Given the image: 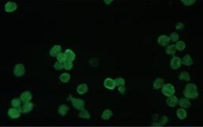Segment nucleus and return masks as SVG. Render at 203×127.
Listing matches in <instances>:
<instances>
[{
    "mask_svg": "<svg viewBox=\"0 0 203 127\" xmlns=\"http://www.w3.org/2000/svg\"><path fill=\"white\" fill-rule=\"evenodd\" d=\"M183 95L186 99H194L198 97V87L194 84L189 83L185 86L183 91Z\"/></svg>",
    "mask_w": 203,
    "mask_h": 127,
    "instance_id": "1",
    "label": "nucleus"
},
{
    "mask_svg": "<svg viewBox=\"0 0 203 127\" xmlns=\"http://www.w3.org/2000/svg\"><path fill=\"white\" fill-rule=\"evenodd\" d=\"M162 93L164 95L167 97H170L171 95H175V88L174 87L173 84H164V85L161 88Z\"/></svg>",
    "mask_w": 203,
    "mask_h": 127,
    "instance_id": "2",
    "label": "nucleus"
},
{
    "mask_svg": "<svg viewBox=\"0 0 203 127\" xmlns=\"http://www.w3.org/2000/svg\"><path fill=\"white\" fill-rule=\"evenodd\" d=\"M14 75L18 78H21L25 75L26 72V67L23 63H17L14 68Z\"/></svg>",
    "mask_w": 203,
    "mask_h": 127,
    "instance_id": "3",
    "label": "nucleus"
},
{
    "mask_svg": "<svg viewBox=\"0 0 203 127\" xmlns=\"http://www.w3.org/2000/svg\"><path fill=\"white\" fill-rule=\"evenodd\" d=\"M71 102L73 107L76 110H83L85 107V102L83 99H79V98H72L71 97Z\"/></svg>",
    "mask_w": 203,
    "mask_h": 127,
    "instance_id": "4",
    "label": "nucleus"
},
{
    "mask_svg": "<svg viewBox=\"0 0 203 127\" xmlns=\"http://www.w3.org/2000/svg\"><path fill=\"white\" fill-rule=\"evenodd\" d=\"M21 114H22V111L20 110V108H14V107L10 108L7 112L8 116L12 119H16V118H20Z\"/></svg>",
    "mask_w": 203,
    "mask_h": 127,
    "instance_id": "5",
    "label": "nucleus"
},
{
    "mask_svg": "<svg viewBox=\"0 0 203 127\" xmlns=\"http://www.w3.org/2000/svg\"><path fill=\"white\" fill-rule=\"evenodd\" d=\"M103 85H104V87L106 89H109V90L110 91L114 90V89H115V87H116L114 80L112 79V78H110V77H107V78H106L105 80H104Z\"/></svg>",
    "mask_w": 203,
    "mask_h": 127,
    "instance_id": "6",
    "label": "nucleus"
},
{
    "mask_svg": "<svg viewBox=\"0 0 203 127\" xmlns=\"http://www.w3.org/2000/svg\"><path fill=\"white\" fill-rule=\"evenodd\" d=\"M181 64H182V63H181V59L179 57H177V56H175V57L171 60L170 66L174 70H176L178 68H179Z\"/></svg>",
    "mask_w": 203,
    "mask_h": 127,
    "instance_id": "7",
    "label": "nucleus"
},
{
    "mask_svg": "<svg viewBox=\"0 0 203 127\" xmlns=\"http://www.w3.org/2000/svg\"><path fill=\"white\" fill-rule=\"evenodd\" d=\"M170 37L167 35H160L157 39L158 44L161 46H167L170 43Z\"/></svg>",
    "mask_w": 203,
    "mask_h": 127,
    "instance_id": "8",
    "label": "nucleus"
},
{
    "mask_svg": "<svg viewBox=\"0 0 203 127\" xmlns=\"http://www.w3.org/2000/svg\"><path fill=\"white\" fill-rule=\"evenodd\" d=\"M32 97H33V95H32V93L30 92V91H23L22 93L20 95V99L24 103L30 102L31 99H32Z\"/></svg>",
    "mask_w": 203,
    "mask_h": 127,
    "instance_id": "9",
    "label": "nucleus"
},
{
    "mask_svg": "<svg viewBox=\"0 0 203 127\" xmlns=\"http://www.w3.org/2000/svg\"><path fill=\"white\" fill-rule=\"evenodd\" d=\"M33 107H34V105H33V103L28 102V103H23V105H22V107H20V110L22 111V113H29V112L33 110Z\"/></svg>",
    "mask_w": 203,
    "mask_h": 127,
    "instance_id": "10",
    "label": "nucleus"
},
{
    "mask_svg": "<svg viewBox=\"0 0 203 127\" xmlns=\"http://www.w3.org/2000/svg\"><path fill=\"white\" fill-rule=\"evenodd\" d=\"M61 49H62V48H61V46H60V45H53V46L50 49L49 54H50V56H52V57H56L60 53H62V52H61Z\"/></svg>",
    "mask_w": 203,
    "mask_h": 127,
    "instance_id": "11",
    "label": "nucleus"
},
{
    "mask_svg": "<svg viewBox=\"0 0 203 127\" xmlns=\"http://www.w3.org/2000/svg\"><path fill=\"white\" fill-rule=\"evenodd\" d=\"M178 104L180 106L181 108H183V109H187V108H190L191 107V103H190V99H186V98H182L179 99L178 100Z\"/></svg>",
    "mask_w": 203,
    "mask_h": 127,
    "instance_id": "12",
    "label": "nucleus"
},
{
    "mask_svg": "<svg viewBox=\"0 0 203 127\" xmlns=\"http://www.w3.org/2000/svg\"><path fill=\"white\" fill-rule=\"evenodd\" d=\"M17 9V4L14 2H7L4 5V10L7 12H13Z\"/></svg>",
    "mask_w": 203,
    "mask_h": 127,
    "instance_id": "13",
    "label": "nucleus"
},
{
    "mask_svg": "<svg viewBox=\"0 0 203 127\" xmlns=\"http://www.w3.org/2000/svg\"><path fill=\"white\" fill-rule=\"evenodd\" d=\"M68 110H69V107L67 105V104H61V105L58 107L57 111H58V114H59L60 116L64 117V116L67 115L68 112Z\"/></svg>",
    "mask_w": 203,
    "mask_h": 127,
    "instance_id": "14",
    "label": "nucleus"
},
{
    "mask_svg": "<svg viewBox=\"0 0 203 127\" xmlns=\"http://www.w3.org/2000/svg\"><path fill=\"white\" fill-rule=\"evenodd\" d=\"M178 98L175 95H171L170 97H167L166 100V103L168 107H175L178 104Z\"/></svg>",
    "mask_w": 203,
    "mask_h": 127,
    "instance_id": "15",
    "label": "nucleus"
},
{
    "mask_svg": "<svg viewBox=\"0 0 203 127\" xmlns=\"http://www.w3.org/2000/svg\"><path fill=\"white\" fill-rule=\"evenodd\" d=\"M181 63L186 65V66H190L194 63V60L192 59V57H190V55L189 54H186L182 59H181Z\"/></svg>",
    "mask_w": 203,
    "mask_h": 127,
    "instance_id": "16",
    "label": "nucleus"
},
{
    "mask_svg": "<svg viewBox=\"0 0 203 127\" xmlns=\"http://www.w3.org/2000/svg\"><path fill=\"white\" fill-rule=\"evenodd\" d=\"M77 93L79 95H84L88 91V86L87 84H80L78 85V87L76 88Z\"/></svg>",
    "mask_w": 203,
    "mask_h": 127,
    "instance_id": "17",
    "label": "nucleus"
},
{
    "mask_svg": "<svg viewBox=\"0 0 203 127\" xmlns=\"http://www.w3.org/2000/svg\"><path fill=\"white\" fill-rule=\"evenodd\" d=\"M164 85V80L162 78H156L153 82V88L155 90L161 89Z\"/></svg>",
    "mask_w": 203,
    "mask_h": 127,
    "instance_id": "18",
    "label": "nucleus"
},
{
    "mask_svg": "<svg viewBox=\"0 0 203 127\" xmlns=\"http://www.w3.org/2000/svg\"><path fill=\"white\" fill-rule=\"evenodd\" d=\"M176 115L179 119L183 120L187 117V110H186V109H183V108H179L176 110Z\"/></svg>",
    "mask_w": 203,
    "mask_h": 127,
    "instance_id": "19",
    "label": "nucleus"
},
{
    "mask_svg": "<svg viewBox=\"0 0 203 127\" xmlns=\"http://www.w3.org/2000/svg\"><path fill=\"white\" fill-rule=\"evenodd\" d=\"M64 53H65L66 57H67V60H68V61H71V62H72L73 60H75V54L72 49H67L65 50V52H64Z\"/></svg>",
    "mask_w": 203,
    "mask_h": 127,
    "instance_id": "20",
    "label": "nucleus"
},
{
    "mask_svg": "<svg viewBox=\"0 0 203 127\" xmlns=\"http://www.w3.org/2000/svg\"><path fill=\"white\" fill-rule=\"evenodd\" d=\"M175 47L176 50L182 52L186 49V43L184 42L183 41H176V43L175 44Z\"/></svg>",
    "mask_w": 203,
    "mask_h": 127,
    "instance_id": "21",
    "label": "nucleus"
},
{
    "mask_svg": "<svg viewBox=\"0 0 203 127\" xmlns=\"http://www.w3.org/2000/svg\"><path fill=\"white\" fill-rule=\"evenodd\" d=\"M179 80H180L190 81V75L188 72H187V71H183V72H181L180 74H179Z\"/></svg>",
    "mask_w": 203,
    "mask_h": 127,
    "instance_id": "22",
    "label": "nucleus"
},
{
    "mask_svg": "<svg viewBox=\"0 0 203 127\" xmlns=\"http://www.w3.org/2000/svg\"><path fill=\"white\" fill-rule=\"evenodd\" d=\"M112 116H113V111L111 110H110V109H106L102 112L101 117L104 120H108Z\"/></svg>",
    "mask_w": 203,
    "mask_h": 127,
    "instance_id": "23",
    "label": "nucleus"
},
{
    "mask_svg": "<svg viewBox=\"0 0 203 127\" xmlns=\"http://www.w3.org/2000/svg\"><path fill=\"white\" fill-rule=\"evenodd\" d=\"M78 116H79L80 118H85V119H90V118H91V114L89 113L87 110H85V109L79 110Z\"/></svg>",
    "mask_w": 203,
    "mask_h": 127,
    "instance_id": "24",
    "label": "nucleus"
},
{
    "mask_svg": "<svg viewBox=\"0 0 203 127\" xmlns=\"http://www.w3.org/2000/svg\"><path fill=\"white\" fill-rule=\"evenodd\" d=\"M71 79V76L68 72H64V73L60 74V80L61 81L62 83H68Z\"/></svg>",
    "mask_w": 203,
    "mask_h": 127,
    "instance_id": "25",
    "label": "nucleus"
},
{
    "mask_svg": "<svg viewBox=\"0 0 203 127\" xmlns=\"http://www.w3.org/2000/svg\"><path fill=\"white\" fill-rule=\"evenodd\" d=\"M10 104H11L12 107L20 108V107H22V100L20 99L15 98V99H13L12 100L10 101Z\"/></svg>",
    "mask_w": 203,
    "mask_h": 127,
    "instance_id": "26",
    "label": "nucleus"
},
{
    "mask_svg": "<svg viewBox=\"0 0 203 127\" xmlns=\"http://www.w3.org/2000/svg\"><path fill=\"white\" fill-rule=\"evenodd\" d=\"M114 82L115 84H116V87H121V86L125 85V80L122 77H117L114 80Z\"/></svg>",
    "mask_w": 203,
    "mask_h": 127,
    "instance_id": "27",
    "label": "nucleus"
},
{
    "mask_svg": "<svg viewBox=\"0 0 203 127\" xmlns=\"http://www.w3.org/2000/svg\"><path fill=\"white\" fill-rule=\"evenodd\" d=\"M176 52V49H175V45H168L166 48V53L169 55H171V54H175Z\"/></svg>",
    "mask_w": 203,
    "mask_h": 127,
    "instance_id": "28",
    "label": "nucleus"
},
{
    "mask_svg": "<svg viewBox=\"0 0 203 127\" xmlns=\"http://www.w3.org/2000/svg\"><path fill=\"white\" fill-rule=\"evenodd\" d=\"M56 59H57V61H60L61 63H64V62L67 61V57H66V55L64 53H60L56 57Z\"/></svg>",
    "mask_w": 203,
    "mask_h": 127,
    "instance_id": "29",
    "label": "nucleus"
},
{
    "mask_svg": "<svg viewBox=\"0 0 203 127\" xmlns=\"http://www.w3.org/2000/svg\"><path fill=\"white\" fill-rule=\"evenodd\" d=\"M169 37H170V40L171 41L176 42V41H178L179 39V34L176 33V32H173V33H171V34H170Z\"/></svg>",
    "mask_w": 203,
    "mask_h": 127,
    "instance_id": "30",
    "label": "nucleus"
},
{
    "mask_svg": "<svg viewBox=\"0 0 203 127\" xmlns=\"http://www.w3.org/2000/svg\"><path fill=\"white\" fill-rule=\"evenodd\" d=\"M72 68H73V63L71 62V61H68V60H67L66 62L64 63V68L65 70H71Z\"/></svg>",
    "mask_w": 203,
    "mask_h": 127,
    "instance_id": "31",
    "label": "nucleus"
},
{
    "mask_svg": "<svg viewBox=\"0 0 203 127\" xmlns=\"http://www.w3.org/2000/svg\"><path fill=\"white\" fill-rule=\"evenodd\" d=\"M54 68L57 71H60L64 69V63H61L60 61H56L54 63Z\"/></svg>",
    "mask_w": 203,
    "mask_h": 127,
    "instance_id": "32",
    "label": "nucleus"
},
{
    "mask_svg": "<svg viewBox=\"0 0 203 127\" xmlns=\"http://www.w3.org/2000/svg\"><path fill=\"white\" fill-rule=\"evenodd\" d=\"M195 2H196L195 0H182V1H181V3L183 4H184V5H186V6H191V5L194 3Z\"/></svg>",
    "mask_w": 203,
    "mask_h": 127,
    "instance_id": "33",
    "label": "nucleus"
},
{
    "mask_svg": "<svg viewBox=\"0 0 203 127\" xmlns=\"http://www.w3.org/2000/svg\"><path fill=\"white\" fill-rule=\"evenodd\" d=\"M184 27V24L182 23V22H177L175 24V28H176L178 30H181L183 29Z\"/></svg>",
    "mask_w": 203,
    "mask_h": 127,
    "instance_id": "34",
    "label": "nucleus"
},
{
    "mask_svg": "<svg viewBox=\"0 0 203 127\" xmlns=\"http://www.w3.org/2000/svg\"><path fill=\"white\" fill-rule=\"evenodd\" d=\"M118 90L119 92H121V94H124L125 91V86H121V87H118Z\"/></svg>",
    "mask_w": 203,
    "mask_h": 127,
    "instance_id": "35",
    "label": "nucleus"
},
{
    "mask_svg": "<svg viewBox=\"0 0 203 127\" xmlns=\"http://www.w3.org/2000/svg\"><path fill=\"white\" fill-rule=\"evenodd\" d=\"M167 117H166V116H164V117L162 118V119H161V124L162 125H164V124H166L167 122Z\"/></svg>",
    "mask_w": 203,
    "mask_h": 127,
    "instance_id": "36",
    "label": "nucleus"
},
{
    "mask_svg": "<svg viewBox=\"0 0 203 127\" xmlns=\"http://www.w3.org/2000/svg\"><path fill=\"white\" fill-rule=\"evenodd\" d=\"M105 3L106 4H109L110 3H112V1H105Z\"/></svg>",
    "mask_w": 203,
    "mask_h": 127,
    "instance_id": "37",
    "label": "nucleus"
},
{
    "mask_svg": "<svg viewBox=\"0 0 203 127\" xmlns=\"http://www.w3.org/2000/svg\"><path fill=\"white\" fill-rule=\"evenodd\" d=\"M152 126H159L160 124L159 123H152Z\"/></svg>",
    "mask_w": 203,
    "mask_h": 127,
    "instance_id": "38",
    "label": "nucleus"
},
{
    "mask_svg": "<svg viewBox=\"0 0 203 127\" xmlns=\"http://www.w3.org/2000/svg\"><path fill=\"white\" fill-rule=\"evenodd\" d=\"M186 127H193V126H186Z\"/></svg>",
    "mask_w": 203,
    "mask_h": 127,
    "instance_id": "39",
    "label": "nucleus"
}]
</instances>
